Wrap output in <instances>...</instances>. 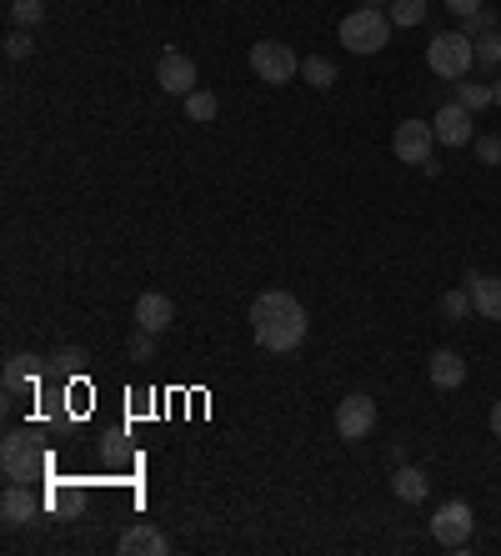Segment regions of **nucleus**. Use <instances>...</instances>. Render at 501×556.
I'll return each mask as SVG.
<instances>
[{
    "instance_id": "423d86ee",
    "label": "nucleus",
    "mask_w": 501,
    "mask_h": 556,
    "mask_svg": "<svg viewBox=\"0 0 501 556\" xmlns=\"http://www.w3.org/2000/svg\"><path fill=\"white\" fill-rule=\"evenodd\" d=\"M376 431V401L366 391H351L336 401V436L341 441H366Z\"/></svg>"
},
{
    "instance_id": "ddd939ff",
    "label": "nucleus",
    "mask_w": 501,
    "mask_h": 556,
    "mask_svg": "<svg viewBox=\"0 0 501 556\" xmlns=\"http://www.w3.org/2000/svg\"><path fill=\"white\" fill-rule=\"evenodd\" d=\"M426 376H431V386L456 391V386L466 381V361H461L451 346H436V351H431V361H426Z\"/></svg>"
},
{
    "instance_id": "473e14b6",
    "label": "nucleus",
    "mask_w": 501,
    "mask_h": 556,
    "mask_svg": "<svg viewBox=\"0 0 501 556\" xmlns=\"http://www.w3.org/2000/svg\"><path fill=\"white\" fill-rule=\"evenodd\" d=\"M361 6H376V11H381V6H391V0H361Z\"/></svg>"
},
{
    "instance_id": "f03ea898",
    "label": "nucleus",
    "mask_w": 501,
    "mask_h": 556,
    "mask_svg": "<svg viewBox=\"0 0 501 556\" xmlns=\"http://www.w3.org/2000/svg\"><path fill=\"white\" fill-rule=\"evenodd\" d=\"M426 66H431L441 81H461V76H471V66H476V41L461 36V31H441V36H431V46H426Z\"/></svg>"
},
{
    "instance_id": "4468645a",
    "label": "nucleus",
    "mask_w": 501,
    "mask_h": 556,
    "mask_svg": "<svg viewBox=\"0 0 501 556\" xmlns=\"http://www.w3.org/2000/svg\"><path fill=\"white\" fill-rule=\"evenodd\" d=\"M171 316H176V306H171V296H161V291H146V296L136 301V326L151 331V336H161V331L171 326Z\"/></svg>"
},
{
    "instance_id": "a878e982",
    "label": "nucleus",
    "mask_w": 501,
    "mask_h": 556,
    "mask_svg": "<svg viewBox=\"0 0 501 556\" xmlns=\"http://www.w3.org/2000/svg\"><path fill=\"white\" fill-rule=\"evenodd\" d=\"M476 161L481 166H501V136H476Z\"/></svg>"
},
{
    "instance_id": "7c9ffc66",
    "label": "nucleus",
    "mask_w": 501,
    "mask_h": 556,
    "mask_svg": "<svg viewBox=\"0 0 501 556\" xmlns=\"http://www.w3.org/2000/svg\"><path fill=\"white\" fill-rule=\"evenodd\" d=\"M491 431H496V436H501V401H496V406H491Z\"/></svg>"
},
{
    "instance_id": "6e6552de",
    "label": "nucleus",
    "mask_w": 501,
    "mask_h": 556,
    "mask_svg": "<svg viewBox=\"0 0 501 556\" xmlns=\"http://www.w3.org/2000/svg\"><path fill=\"white\" fill-rule=\"evenodd\" d=\"M431 141H436L431 121H401L396 136H391V151H396V161H406V166L421 171L426 161H436V156H431Z\"/></svg>"
},
{
    "instance_id": "bb28decb",
    "label": "nucleus",
    "mask_w": 501,
    "mask_h": 556,
    "mask_svg": "<svg viewBox=\"0 0 501 556\" xmlns=\"http://www.w3.org/2000/svg\"><path fill=\"white\" fill-rule=\"evenodd\" d=\"M466 26H471V41H476V36H486V31H496V11H491V6H481L476 16H466Z\"/></svg>"
},
{
    "instance_id": "b1692460",
    "label": "nucleus",
    "mask_w": 501,
    "mask_h": 556,
    "mask_svg": "<svg viewBox=\"0 0 501 556\" xmlns=\"http://www.w3.org/2000/svg\"><path fill=\"white\" fill-rule=\"evenodd\" d=\"M441 311H446L451 321H461V316H471V311H476V306H471V291H466V286H456V291H446V296H441Z\"/></svg>"
},
{
    "instance_id": "20e7f679",
    "label": "nucleus",
    "mask_w": 501,
    "mask_h": 556,
    "mask_svg": "<svg viewBox=\"0 0 501 556\" xmlns=\"http://www.w3.org/2000/svg\"><path fill=\"white\" fill-rule=\"evenodd\" d=\"M0 466H6L11 481H36L46 471V456H41L31 431H11L6 441H0Z\"/></svg>"
},
{
    "instance_id": "412c9836",
    "label": "nucleus",
    "mask_w": 501,
    "mask_h": 556,
    "mask_svg": "<svg viewBox=\"0 0 501 556\" xmlns=\"http://www.w3.org/2000/svg\"><path fill=\"white\" fill-rule=\"evenodd\" d=\"M216 111H221V106H216L211 91H191V96H186V116H191V121L206 126V121H216Z\"/></svg>"
},
{
    "instance_id": "c756f323",
    "label": "nucleus",
    "mask_w": 501,
    "mask_h": 556,
    "mask_svg": "<svg viewBox=\"0 0 501 556\" xmlns=\"http://www.w3.org/2000/svg\"><path fill=\"white\" fill-rule=\"evenodd\" d=\"M481 6H486V0H446V11H451V16H461V21H466V16H476Z\"/></svg>"
},
{
    "instance_id": "4be33fe9",
    "label": "nucleus",
    "mask_w": 501,
    "mask_h": 556,
    "mask_svg": "<svg viewBox=\"0 0 501 556\" xmlns=\"http://www.w3.org/2000/svg\"><path fill=\"white\" fill-rule=\"evenodd\" d=\"M476 66H481V71H496V66H501V36H496V31L476 36Z\"/></svg>"
},
{
    "instance_id": "f8f14e48",
    "label": "nucleus",
    "mask_w": 501,
    "mask_h": 556,
    "mask_svg": "<svg viewBox=\"0 0 501 556\" xmlns=\"http://www.w3.org/2000/svg\"><path fill=\"white\" fill-rule=\"evenodd\" d=\"M36 511H41V501L31 496V486H26V481H11L6 496H0V516H6V526H31Z\"/></svg>"
},
{
    "instance_id": "2eb2a0df",
    "label": "nucleus",
    "mask_w": 501,
    "mask_h": 556,
    "mask_svg": "<svg viewBox=\"0 0 501 556\" xmlns=\"http://www.w3.org/2000/svg\"><path fill=\"white\" fill-rule=\"evenodd\" d=\"M116 551H121V556H166L171 541H166L156 526H131V531L116 541Z\"/></svg>"
},
{
    "instance_id": "aec40b11",
    "label": "nucleus",
    "mask_w": 501,
    "mask_h": 556,
    "mask_svg": "<svg viewBox=\"0 0 501 556\" xmlns=\"http://www.w3.org/2000/svg\"><path fill=\"white\" fill-rule=\"evenodd\" d=\"M36 356H11V366H6V391H21V386H31L36 381Z\"/></svg>"
},
{
    "instance_id": "f3484780",
    "label": "nucleus",
    "mask_w": 501,
    "mask_h": 556,
    "mask_svg": "<svg viewBox=\"0 0 501 556\" xmlns=\"http://www.w3.org/2000/svg\"><path fill=\"white\" fill-rule=\"evenodd\" d=\"M301 76H306V86H316V91H331V86H336V66H331L326 56H306V61H301Z\"/></svg>"
},
{
    "instance_id": "cd10ccee",
    "label": "nucleus",
    "mask_w": 501,
    "mask_h": 556,
    "mask_svg": "<svg viewBox=\"0 0 501 556\" xmlns=\"http://www.w3.org/2000/svg\"><path fill=\"white\" fill-rule=\"evenodd\" d=\"M131 356H136V361H156V336H151V331H136V336H131Z\"/></svg>"
},
{
    "instance_id": "6ab92c4d",
    "label": "nucleus",
    "mask_w": 501,
    "mask_h": 556,
    "mask_svg": "<svg viewBox=\"0 0 501 556\" xmlns=\"http://www.w3.org/2000/svg\"><path fill=\"white\" fill-rule=\"evenodd\" d=\"M421 21H426V0H391V26L411 31V26H421Z\"/></svg>"
},
{
    "instance_id": "a211bd4d",
    "label": "nucleus",
    "mask_w": 501,
    "mask_h": 556,
    "mask_svg": "<svg viewBox=\"0 0 501 556\" xmlns=\"http://www.w3.org/2000/svg\"><path fill=\"white\" fill-rule=\"evenodd\" d=\"M456 101L476 116V111H486V106H491V86H486V81H456Z\"/></svg>"
},
{
    "instance_id": "f257e3e1",
    "label": "nucleus",
    "mask_w": 501,
    "mask_h": 556,
    "mask_svg": "<svg viewBox=\"0 0 501 556\" xmlns=\"http://www.w3.org/2000/svg\"><path fill=\"white\" fill-rule=\"evenodd\" d=\"M251 336L266 351H296L306 341V306L291 291H261L251 301Z\"/></svg>"
},
{
    "instance_id": "1a4fd4ad",
    "label": "nucleus",
    "mask_w": 501,
    "mask_h": 556,
    "mask_svg": "<svg viewBox=\"0 0 501 556\" xmlns=\"http://www.w3.org/2000/svg\"><path fill=\"white\" fill-rule=\"evenodd\" d=\"M156 81H161V91H171V96H191V91H196V61L181 56V51H166V56L156 61Z\"/></svg>"
},
{
    "instance_id": "0eeeda50",
    "label": "nucleus",
    "mask_w": 501,
    "mask_h": 556,
    "mask_svg": "<svg viewBox=\"0 0 501 556\" xmlns=\"http://www.w3.org/2000/svg\"><path fill=\"white\" fill-rule=\"evenodd\" d=\"M471 531H476V516H471V506L466 501H441L436 511H431V536L441 541V546H466L471 541Z\"/></svg>"
},
{
    "instance_id": "5701e85b",
    "label": "nucleus",
    "mask_w": 501,
    "mask_h": 556,
    "mask_svg": "<svg viewBox=\"0 0 501 556\" xmlns=\"http://www.w3.org/2000/svg\"><path fill=\"white\" fill-rule=\"evenodd\" d=\"M46 16V0H11V21L16 26H41Z\"/></svg>"
},
{
    "instance_id": "9b49d317",
    "label": "nucleus",
    "mask_w": 501,
    "mask_h": 556,
    "mask_svg": "<svg viewBox=\"0 0 501 556\" xmlns=\"http://www.w3.org/2000/svg\"><path fill=\"white\" fill-rule=\"evenodd\" d=\"M466 291H471V306H476V316H486V321H501V276L471 271V276H466Z\"/></svg>"
},
{
    "instance_id": "39448f33",
    "label": "nucleus",
    "mask_w": 501,
    "mask_h": 556,
    "mask_svg": "<svg viewBox=\"0 0 501 556\" xmlns=\"http://www.w3.org/2000/svg\"><path fill=\"white\" fill-rule=\"evenodd\" d=\"M251 71H256V81H266V86H286V81H296L301 61H296V51L281 46V41H256V46H251Z\"/></svg>"
},
{
    "instance_id": "2f4dec72",
    "label": "nucleus",
    "mask_w": 501,
    "mask_h": 556,
    "mask_svg": "<svg viewBox=\"0 0 501 556\" xmlns=\"http://www.w3.org/2000/svg\"><path fill=\"white\" fill-rule=\"evenodd\" d=\"M491 106H501V81H491Z\"/></svg>"
},
{
    "instance_id": "dca6fc26",
    "label": "nucleus",
    "mask_w": 501,
    "mask_h": 556,
    "mask_svg": "<svg viewBox=\"0 0 501 556\" xmlns=\"http://www.w3.org/2000/svg\"><path fill=\"white\" fill-rule=\"evenodd\" d=\"M391 491H396L401 501H426L431 481H426V471H421V466H406V461H401V466L391 471Z\"/></svg>"
},
{
    "instance_id": "7ed1b4c3",
    "label": "nucleus",
    "mask_w": 501,
    "mask_h": 556,
    "mask_svg": "<svg viewBox=\"0 0 501 556\" xmlns=\"http://www.w3.org/2000/svg\"><path fill=\"white\" fill-rule=\"evenodd\" d=\"M386 41H391V21H386V11H376V6H361V11H351V16L341 21V46H346L351 56H376Z\"/></svg>"
},
{
    "instance_id": "393cba45",
    "label": "nucleus",
    "mask_w": 501,
    "mask_h": 556,
    "mask_svg": "<svg viewBox=\"0 0 501 556\" xmlns=\"http://www.w3.org/2000/svg\"><path fill=\"white\" fill-rule=\"evenodd\" d=\"M51 366H56V371H81V366H86V351H81V346H61V351L51 356Z\"/></svg>"
},
{
    "instance_id": "9d476101",
    "label": "nucleus",
    "mask_w": 501,
    "mask_h": 556,
    "mask_svg": "<svg viewBox=\"0 0 501 556\" xmlns=\"http://www.w3.org/2000/svg\"><path fill=\"white\" fill-rule=\"evenodd\" d=\"M431 131H436L441 146H466V141H471V111H466L461 101H446V106L431 116Z\"/></svg>"
},
{
    "instance_id": "c85d7f7f",
    "label": "nucleus",
    "mask_w": 501,
    "mask_h": 556,
    "mask_svg": "<svg viewBox=\"0 0 501 556\" xmlns=\"http://www.w3.org/2000/svg\"><path fill=\"white\" fill-rule=\"evenodd\" d=\"M31 46H36V41H31L26 31H11V36H6V56H11V61H21V56H31Z\"/></svg>"
}]
</instances>
